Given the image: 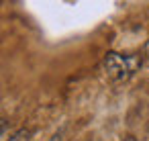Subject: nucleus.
Segmentation results:
<instances>
[{
    "label": "nucleus",
    "mask_w": 149,
    "mask_h": 141,
    "mask_svg": "<svg viewBox=\"0 0 149 141\" xmlns=\"http://www.w3.org/2000/svg\"><path fill=\"white\" fill-rule=\"evenodd\" d=\"M139 68H141V57L139 55H120L116 51H108L104 55V70L116 82H123V80L131 78Z\"/></svg>",
    "instance_id": "1"
},
{
    "label": "nucleus",
    "mask_w": 149,
    "mask_h": 141,
    "mask_svg": "<svg viewBox=\"0 0 149 141\" xmlns=\"http://www.w3.org/2000/svg\"><path fill=\"white\" fill-rule=\"evenodd\" d=\"M29 137H31V131L29 129H19L8 141H29Z\"/></svg>",
    "instance_id": "2"
},
{
    "label": "nucleus",
    "mask_w": 149,
    "mask_h": 141,
    "mask_svg": "<svg viewBox=\"0 0 149 141\" xmlns=\"http://www.w3.org/2000/svg\"><path fill=\"white\" fill-rule=\"evenodd\" d=\"M4 131H6V121H4V119H0V135H2Z\"/></svg>",
    "instance_id": "3"
},
{
    "label": "nucleus",
    "mask_w": 149,
    "mask_h": 141,
    "mask_svg": "<svg viewBox=\"0 0 149 141\" xmlns=\"http://www.w3.org/2000/svg\"><path fill=\"white\" fill-rule=\"evenodd\" d=\"M125 141H137V139H135V137H133V135H129V137H127V139H125Z\"/></svg>",
    "instance_id": "4"
}]
</instances>
